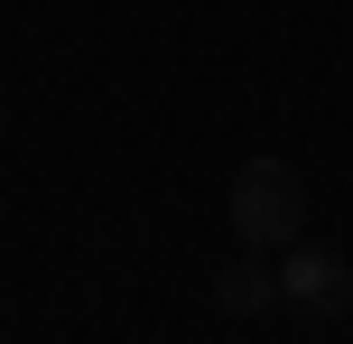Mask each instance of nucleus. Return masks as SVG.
Instances as JSON below:
<instances>
[{
    "mask_svg": "<svg viewBox=\"0 0 353 344\" xmlns=\"http://www.w3.org/2000/svg\"><path fill=\"white\" fill-rule=\"evenodd\" d=\"M232 233H242V252L279 261L288 242L307 233V177L288 159H242L232 168Z\"/></svg>",
    "mask_w": 353,
    "mask_h": 344,
    "instance_id": "obj_1",
    "label": "nucleus"
},
{
    "mask_svg": "<svg viewBox=\"0 0 353 344\" xmlns=\"http://www.w3.org/2000/svg\"><path fill=\"white\" fill-rule=\"evenodd\" d=\"M279 307H298L307 326H335V316L353 307V261L344 252H316V242H288L279 252Z\"/></svg>",
    "mask_w": 353,
    "mask_h": 344,
    "instance_id": "obj_2",
    "label": "nucleus"
},
{
    "mask_svg": "<svg viewBox=\"0 0 353 344\" xmlns=\"http://www.w3.org/2000/svg\"><path fill=\"white\" fill-rule=\"evenodd\" d=\"M214 307H223V316H270V307H279V261H270V252L223 261V270H214Z\"/></svg>",
    "mask_w": 353,
    "mask_h": 344,
    "instance_id": "obj_3",
    "label": "nucleus"
}]
</instances>
